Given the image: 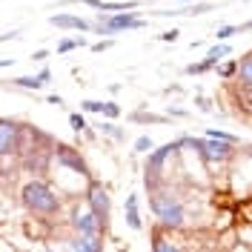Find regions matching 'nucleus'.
<instances>
[{
  "instance_id": "obj_1",
  "label": "nucleus",
  "mask_w": 252,
  "mask_h": 252,
  "mask_svg": "<svg viewBox=\"0 0 252 252\" xmlns=\"http://www.w3.org/2000/svg\"><path fill=\"white\" fill-rule=\"evenodd\" d=\"M20 198H23L26 209L37 212V215H58L61 212L58 192L49 187V184H43V181H29L26 187L20 189Z\"/></svg>"
},
{
  "instance_id": "obj_2",
  "label": "nucleus",
  "mask_w": 252,
  "mask_h": 252,
  "mask_svg": "<svg viewBox=\"0 0 252 252\" xmlns=\"http://www.w3.org/2000/svg\"><path fill=\"white\" fill-rule=\"evenodd\" d=\"M178 149H181V141H169V143H163V146H155V149L146 155V163H143V184L149 189V195L163 187V166H166L169 158L178 155Z\"/></svg>"
},
{
  "instance_id": "obj_3",
  "label": "nucleus",
  "mask_w": 252,
  "mask_h": 252,
  "mask_svg": "<svg viewBox=\"0 0 252 252\" xmlns=\"http://www.w3.org/2000/svg\"><path fill=\"white\" fill-rule=\"evenodd\" d=\"M181 146H192L198 155L204 158L206 163H226V160H232L235 158V146L238 143H229V141H215V138H192V135H181L178 138Z\"/></svg>"
},
{
  "instance_id": "obj_4",
  "label": "nucleus",
  "mask_w": 252,
  "mask_h": 252,
  "mask_svg": "<svg viewBox=\"0 0 252 252\" xmlns=\"http://www.w3.org/2000/svg\"><path fill=\"white\" fill-rule=\"evenodd\" d=\"M149 206H152V212H155V218L160 220L163 229H181L184 226V206L163 187L149 195Z\"/></svg>"
},
{
  "instance_id": "obj_5",
  "label": "nucleus",
  "mask_w": 252,
  "mask_h": 252,
  "mask_svg": "<svg viewBox=\"0 0 252 252\" xmlns=\"http://www.w3.org/2000/svg\"><path fill=\"white\" fill-rule=\"evenodd\" d=\"M146 20L138 12H94V34H118L126 29H143Z\"/></svg>"
},
{
  "instance_id": "obj_6",
  "label": "nucleus",
  "mask_w": 252,
  "mask_h": 252,
  "mask_svg": "<svg viewBox=\"0 0 252 252\" xmlns=\"http://www.w3.org/2000/svg\"><path fill=\"white\" fill-rule=\"evenodd\" d=\"M20 135H23V124L12 118H0V158L20 152Z\"/></svg>"
},
{
  "instance_id": "obj_7",
  "label": "nucleus",
  "mask_w": 252,
  "mask_h": 252,
  "mask_svg": "<svg viewBox=\"0 0 252 252\" xmlns=\"http://www.w3.org/2000/svg\"><path fill=\"white\" fill-rule=\"evenodd\" d=\"M86 206H89L94 215L106 223V218H109V209H112V198H109V192H106V187H103V184L92 181V184L86 187Z\"/></svg>"
},
{
  "instance_id": "obj_8",
  "label": "nucleus",
  "mask_w": 252,
  "mask_h": 252,
  "mask_svg": "<svg viewBox=\"0 0 252 252\" xmlns=\"http://www.w3.org/2000/svg\"><path fill=\"white\" fill-rule=\"evenodd\" d=\"M72 229H75V232H86V235H103L106 223L97 218L89 206H78V209L72 212Z\"/></svg>"
},
{
  "instance_id": "obj_9",
  "label": "nucleus",
  "mask_w": 252,
  "mask_h": 252,
  "mask_svg": "<svg viewBox=\"0 0 252 252\" xmlns=\"http://www.w3.org/2000/svg\"><path fill=\"white\" fill-rule=\"evenodd\" d=\"M55 160H58V166H66V169H72L75 175H83V178H89V166H86V160L80 158V152L75 146H63V143H55Z\"/></svg>"
},
{
  "instance_id": "obj_10",
  "label": "nucleus",
  "mask_w": 252,
  "mask_h": 252,
  "mask_svg": "<svg viewBox=\"0 0 252 252\" xmlns=\"http://www.w3.org/2000/svg\"><path fill=\"white\" fill-rule=\"evenodd\" d=\"M49 80H52V69L43 66L37 75H20V78H12V86H15V89H23V92H40Z\"/></svg>"
},
{
  "instance_id": "obj_11",
  "label": "nucleus",
  "mask_w": 252,
  "mask_h": 252,
  "mask_svg": "<svg viewBox=\"0 0 252 252\" xmlns=\"http://www.w3.org/2000/svg\"><path fill=\"white\" fill-rule=\"evenodd\" d=\"M52 26L58 29H72V32H92V23L86 17H78V15H69V12H58V15L49 17Z\"/></svg>"
},
{
  "instance_id": "obj_12",
  "label": "nucleus",
  "mask_w": 252,
  "mask_h": 252,
  "mask_svg": "<svg viewBox=\"0 0 252 252\" xmlns=\"http://www.w3.org/2000/svg\"><path fill=\"white\" fill-rule=\"evenodd\" d=\"M72 252H103V241L100 235H86V232H75V238L69 241Z\"/></svg>"
},
{
  "instance_id": "obj_13",
  "label": "nucleus",
  "mask_w": 252,
  "mask_h": 252,
  "mask_svg": "<svg viewBox=\"0 0 252 252\" xmlns=\"http://www.w3.org/2000/svg\"><path fill=\"white\" fill-rule=\"evenodd\" d=\"M232 103H235V109L241 112L244 118L252 121V86L235 83V89H232Z\"/></svg>"
},
{
  "instance_id": "obj_14",
  "label": "nucleus",
  "mask_w": 252,
  "mask_h": 252,
  "mask_svg": "<svg viewBox=\"0 0 252 252\" xmlns=\"http://www.w3.org/2000/svg\"><path fill=\"white\" fill-rule=\"evenodd\" d=\"M126 223L129 229H143V220H141V212H138V195H129L126 198Z\"/></svg>"
},
{
  "instance_id": "obj_15",
  "label": "nucleus",
  "mask_w": 252,
  "mask_h": 252,
  "mask_svg": "<svg viewBox=\"0 0 252 252\" xmlns=\"http://www.w3.org/2000/svg\"><path fill=\"white\" fill-rule=\"evenodd\" d=\"M229 55H232V46H229V43H215L212 49H206V58H204V61L209 63V66H218V63L226 61Z\"/></svg>"
},
{
  "instance_id": "obj_16",
  "label": "nucleus",
  "mask_w": 252,
  "mask_h": 252,
  "mask_svg": "<svg viewBox=\"0 0 252 252\" xmlns=\"http://www.w3.org/2000/svg\"><path fill=\"white\" fill-rule=\"evenodd\" d=\"M235 83H244V86H252V52L244 55L238 61V75H235Z\"/></svg>"
},
{
  "instance_id": "obj_17",
  "label": "nucleus",
  "mask_w": 252,
  "mask_h": 252,
  "mask_svg": "<svg viewBox=\"0 0 252 252\" xmlns=\"http://www.w3.org/2000/svg\"><path fill=\"white\" fill-rule=\"evenodd\" d=\"M132 124H155V126H163L169 124V115H152V112H132L129 115Z\"/></svg>"
},
{
  "instance_id": "obj_18",
  "label": "nucleus",
  "mask_w": 252,
  "mask_h": 252,
  "mask_svg": "<svg viewBox=\"0 0 252 252\" xmlns=\"http://www.w3.org/2000/svg\"><path fill=\"white\" fill-rule=\"evenodd\" d=\"M97 129H100V135H106V138H112V141H126V132L121 129V126H115V121H103Z\"/></svg>"
},
{
  "instance_id": "obj_19",
  "label": "nucleus",
  "mask_w": 252,
  "mask_h": 252,
  "mask_svg": "<svg viewBox=\"0 0 252 252\" xmlns=\"http://www.w3.org/2000/svg\"><path fill=\"white\" fill-rule=\"evenodd\" d=\"M215 72H218L220 80H235V75H238V61H220L218 66H215Z\"/></svg>"
},
{
  "instance_id": "obj_20",
  "label": "nucleus",
  "mask_w": 252,
  "mask_h": 252,
  "mask_svg": "<svg viewBox=\"0 0 252 252\" xmlns=\"http://www.w3.org/2000/svg\"><path fill=\"white\" fill-rule=\"evenodd\" d=\"M152 252H178V247H172V241H166L160 229L152 232Z\"/></svg>"
},
{
  "instance_id": "obj_21",
  "label": "nucleus",
  "mask_w": 252,
  "mask_h": 252,
  "mask_svg": "<svg viewBox=\"0 0 252 252\" xmlns=\"http://www.w3.org/2000/svg\"><path fill=\"white\" fill-rule=\"evenodd\" d=\"M206 138H215V141H229V143H241L238 135L226 132V129H206Z\"/></svg>"
},
{
  "instance_id": "obj_22",
  "label": "nucleus",
  "mask_w": 252,
  "mask_h": 252,
  "mask_svg": "<svg viewBox=\"0 0 252 252\" xmlns=\"http://www.w3.org/2000/svg\"><path fill=\"white\" fill-rule=\"evenodd\" d=\"M152 149H155V141H152L149 135H141V138L135 141V152H138V155H149Z\"/></svg>"
},
{
  "instance_id": "obj_23",
  "label": "nucleus",
  "mask_w": 252,
  "mask_h": 252,
  "mask_svg": "<svg viewBox=\"0 0 252 252\" xmlns=\"http://www.w3.org/2000/svg\"><path fill=\"white\" fill-rule=\"evenodd\" d=\"M106 121H118L121 118V106L115 103V100H103V112H100Z\"/></svg>"
},
{
  "instance_id": "obj_24",
  "label": "nucleus",
  "mask_w": 252,
  "mask_h": 252,
  "mask_svg": "<svg viewBox=\"0 0 252 252\" xmlns=\"http://www.w3.org/2000/svg\"><path fill=\"white\" fill-rule=\"evenodd\" d=\"M209 69H215V66H209L206 61H198V63H187V69H184V75H204Z\"/></svg>"
},
{
  "instance_id": "obj_25",
  "label": "nucleus",
  "mask_w": 252,
  "mask_h": 252,
  "mask_svg": "<svg viewBox=\"0 0 252 252\" xmlns=\"http://www.w3.org/2000/svg\"><path fill=\"white\" fill-rule=\"evenodd\" d=\"M69 126H72V129H75V132H86V118H83V112H72V115H69Z\"/></svg>"
},
{
  "instance_id": "obj_26",
  "label": "nucleus",
  "mask_w": 252,
  "mask_h": 252,
  "mask_svg": "<svg viewBox=\"0 0 252 252\" xmlns=\"http://www.w3.org/2000/svg\"><path fill=\"white\" fill-rule=\"evenodd\" d=\"M232 34H241V26H220L218 32H215V37H218V43H226Z\"/></svg>"
},
{
  "instance_id": "obj_27",
  "label": "nucleus",
  "mask_w": 252,
  "mask_h": 252,
  "mask_svg": "<svg viewBox=\"0 0 252 252\" xmlns=\"http://www.w3.org/2000/svg\"><path fill=\"white\" fill-rule=\"evenodd\" d=\"M72 49H80V40L78 37H63L61 43H58V55H69Z\"/></svg>"
},
{
  "instance_id": "obj_28",
  "label": "nucleus",
  "mask_w": 252,
  "mask_h": 252,
  "mask_svg": "<svg viewBox=\"0 0 252 252\" xmlns=\"http://www.w3.org/2000/svg\"><path fill=\"white\" fill-rule=\"evenodd\" d=\"M80 112H103V100H92V97H86V100H80Z\"/></svg>"
},
{
  "instance_id": "obj_29",
  "label": "nucleus",
  "mask_w": 252,
  "mask_h": 252,
  "mask_svg": "<svg viewBox=\"0 0 252 252\" xmlns=\"http://www.w3.org/2000/svg\"><path fill=\"white\" fill-rule=\"evenodd\" d=\"M178 34H181L178 29H166V32L158 34V40H160V43H178Z\"/></svg>"
},
{
  "instance_id": "obj_30",
  "label": "nucleus",
  "mask_w": 252,
  "mask_h": 252,
  "mask_svg": "<svg viewBox=\"0 0 252 252\" xmlns=\"http://www.w3.org/2000/svg\"><path fill=\"white\" fill-rule=\"evenodd\" d=\"M115 46V40L112 37H106V40H97V43H92V52H106V49Z\"/></svg>"
},
{
  "instance_id": "obj_31",
  "label": "nucleus",
  "mask_w": 252,
  "mask_h": 252,
  "mask_svg": "<svg viewBox=\"0 0 252 252\" xmlns=\"http://www.w3.org/2000/svg\"><path fill=\"white\" fill-rule=\"evenodd\" d=\"M49 58V49H37V52H32V61H37V63H43Z\"/></svg>"
},
{
  "instance_id": "obj_32",
  "label": "nucleus",
  "mask_w": 252,
  "mask_h": 252,
  "mask_svg": "<svg viewBox=\"0 0 252 252\" xmlns=\"http://www.w3.org/2000/svg\"><path fill=\"white\" fill-rule=\"evenodd\" d=\"M166 115H169V118H187V109H178V106H169V109H166Z\"/></svg>"
},
{
  "instance_id": "obj_33",
  "label": "nucleus",
  "mask_w": 252,
  "mask_h": 252,
  "mask_svg": "<svg viewBox=\"0 0 252 252\" xmlns=\"http://www.w3.org/2000/svg\"><path fill=\"white\" fill-rule=\"evenodd\" d=\"M195 103H198V109H201V112H212V103H209L206 97H198Z\"/></svg>"
},
{
  "instance_id": "obj_34",
  "label": "nucleus",
  "mask_w": 252,
  "mask_h": 252,
  "mask_svg": "<svg viewBox=\"0 0 252 252\" xmlns=\"http://www.w3.org/2000/svg\"><path fill=\"white\" fill-rule=\"evenodd\" d=\"M6 40H20V32H6V34H0V43H6Z\"/></svg>"
},
{
  "instance_id": "obj_35",
  "label": "nucleus",
  "mask_w": 252,
  "mask_h": 252,
  "mask_svg": "<svg viewBox=\"0 0 252 252\" xmlns=\"http://www.w3.org/2000/svg\"><path fill=\"white\" fill-rule=\"evenodd\" d=\"M46 103H52V106H63V97H61V94H49Z\"/></svg>"
},
{
  "instance_id": "obj_36",
  "label": "nucleus",
  "mask_w": 252,
  "mask_h": 252,
  "mask_svg": "<svg viewBox=\"0 0 252 252\" xmlns=\"http://www.w3.org/2000/svg\"><path fill=\"white\" fill-rule=\"evenodd\" d=\"M15 63V58H0V69H9Z\"/></svg>"
},
{
  "instance_id": "obj_37",
  "label": "nucleus",
  "mask_w": 252,
  "mask_h": 252,
  "mask_svg": "<svg viewBox=\"0 0 252 252\" xmlns=\"http://www.w3.org/2000/svg\"><path fill=\"white\" fill-rule=\"evenodd\" d=\"M247 158H252V146H247Z\"/></svg>"
},
{
  "instance_id": "obj_38",
  "label": "nucleus",
  "mask_w": 252,
  "mask_h": 252,
  "mask_svg": "<svg viewBox=\"0 0 252 252\" xmlns=\"http://www.w3.org/2000/svg\"><path fill=\"white\" fill-rule=\"evenodd\" d=\"M175 3H195V0H175Z\"/></svg>"
},
{
  "instance_id": "obj_39",
  "label": "nucleus",
  "mask_w": 252,
  "mask_h": 252,
  "mask_svg": "<svg viewBox=\"0 0 252 252\" xmlns=\"http://www.w3.org/2000/svg\"><path fill=\"white\" fill-rule=\"evenodd\" d=\"M141 3H158V0H141Z\"/></svg>"
}]
</instances>
